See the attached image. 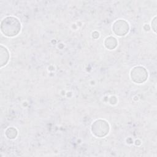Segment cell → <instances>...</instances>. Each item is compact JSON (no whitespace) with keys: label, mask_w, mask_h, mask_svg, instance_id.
<instances>
[{"label":"cell","mask_w":157,"mask_h":157,"mask_svg":"<svg viewBox=\"0 0 157 157\" xmlns=\"http://www.w3.org/2000/svg\"><path fill=\"white\" fill-rule=\"evenodd\" d=\"M109 124L106 121L101 120L94 122L91 127L93 133L98 137H103L105 136L109 132Z\"/></svg>","instance_id":"obj_2"},{"label":"cell","mask_w":157,"mask_h":157,"mask_svg":"<svg viewBox=\"0 0 157 157\" xmlns=\"http://www.w3.org/2000/svg\"><path fill=\"white\" fill-rule=\"evenodd\" d=\"M131 77L134 82L142 83L147 80L148 73L144 67L137 66L134 67L131 71Z\"/></svg>","instance_id":"obj_3"},{"label":"cell","mask_w":157,"mask_h":157,"mask_svg":"<svg viewBox=\"0 0 157 157\" xmlns=\"http://www.w3.org/2000/svg\"><path fill=\"white\" fill-rule=\"evenodd\" d=\"M151 24H152V27H153V28L154 31L156 32V17L154 18V20H153V21H152Z\"/></svg>","instance_id":"obj_6"},{"label":"cell","mask_w":157,"mask_h":157,"mask_svg":"<svg viewBox=\"0 0 157 157\" xmlns=\"http://www.w3.org/2000/svg\"><path fill=\"white\" fill-rule=\"evenodd\" d=\"M20 23L19 20L12 17L5 18L1 22V29L2 32L7 36H14L20 30Z\"/></svg>","instance_id":"obj_1"},{"label":"cell","mask_w":157,"mask_h":157,"mask_svg":"<svg viewBox=\"0 0 157 157\" xmlns=\"http://www.w3.org/2000/svg\"><path fill=\"white\" fill-rule=\"evenodd\" d=\"M117 44V42L115 38L113 37H109L106 39L105 40V45L109 49H113Z\"/></svg>","instance_id":"obj_5"},{"label":"cell","mask_w":157,"mask_h":157,"mask_svg":"<svg viewBox=\"0 0 157 157\" xmlns=\"http://www.w3.org/2000/svg\"><path fill=\"white\" fill-rule=\"evenodd\" d=\"M112 29L117 35L124 36L128 32L129 26L125 21L120 20L114 23Z\"/></svg>","instance_id":"obj_4"}]
</instances>
